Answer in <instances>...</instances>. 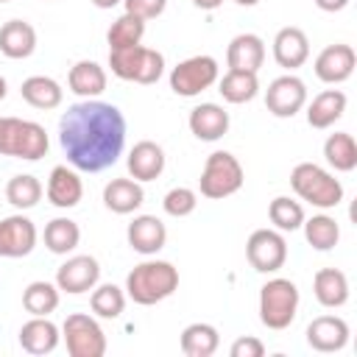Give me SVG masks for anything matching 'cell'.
I'll return each mask as SVG.
<instances>
[{
	"label": "cell",
	"instance_id": "f35d334b",
	"mask_svg": "<svg viewBox=\"0 0 357 357\" xmlns=\"http://www.w3.org/2000/svg\"><path fill=\"white\" fill-rule=\"evenodd\" d=\"M195 206H198V195H195V190H190V187H173V190H167L165 198H162V209H165L170 218H187V215L195 212Z\"/></svg>",
	"mask_w": 357,
	"mask_h": 357
},
{
	"label": "cell",
	"instance_id": "6da1fadb",
	"mask_svg": "<svg viewBox=\"0 0 357 357\" xmlns=\"http://www.w3.org/2000/svg\"><path fill=\"white\" fill-rule=\"evenodd\" d=\"M59 142L75 170L100 173L123 153L126 117L114 103L98 98L78 100L59 120Z\"/></svg>",
	"mask_w": 357,
	"mask_h": 357
},
{
	"label": "cell",
	"instance_id": "484cf974",
	"mask_svg": "<svg viewBox=\"0 0 357 357\" xmlns=\"http://www.w3.org/2000/svg\"><path fill=\"white\" fill-rule=\"evenodd\" d=\"M36 50V31L25 20H8L0 28V53L8 59H28Z\"/></svg>",
	"mask_w": 357,
	"mask_h": 357
},
{
	"label": "cell",
	"instance_id": "2e32d148",
	"mask_svg": "<svg viewBox=\"0 0 357 357\" xmlns=\"http://www.w3.org/2000/svg\"><path fill=\"white\" fill-rule=\"evenodd\" d=\"M126 237H128V245H131L137 254L153 257V254H159V251L165 248V243H167V229H165V223H162L156 215H137V218L128 223Z\"/></svg>",
	"mask_w": 357,
	"mask_h": 357
},
{
	"label": "cell",
	"instance_id": "9c48e42d",
	"mask_svg": "<svg viewBox=\"0 0 357 357\" xmlns=\"http://www.w3.org/2000/svg\"><path fill=\"white\" fill-rule=\"evenodd\" d=\"M220 70L212 56H190L170 70V89L181 98H195L218 81Z\"/></svg>",
	"mask_w": 357,
	"mask_h": 357
},
{
	"label": "cell",
	"instance_id": "ffe728a7",
	"mask_svg": "<svg viewBox=\"0 0 357 357\" xmlns=\"http://www.w3.org/2000/svg\"><path fill=\"white\" fill-rule=\"evenodd\" d=\"M61 340V329L47 315H33L20 329V346L28 354H50Z\"/></svg>",
	"mask_w": 357,
	"mask_h": 357
},
{
	"label": "cell",
	"instance_id": "83f0119b",
	"mask_svg": "<svg viewBox=\"0 0 357 357\" xmlns=\"http://www.w3.org/2000/svg\"><path fill=\"white\" fill-rule=\"evenodd\" d=\"M20 95L33 109H56L61 103V98H64V89L50 75H31V78L22 81Z\"/></svg>",
	"mask_w": 357,
	"mask_h": 357
},
{
	"label": "cell",
	"instance_id": "d4e9b609",
	"mask_svg": "<svg viewBox=\"0 0 357 357\" xmlns=\"http://www.w3.org/2000/svg\"><path fill=\"white\" fill-rule=\"evenodd\" d=\"M67 84H70V92H75L84 100L86 98H98L106 89V70L92 59H81V61H75L70 67Z\"/></svg>",
	"mask_w": 357,
	"mask_h": 357
},
{
	"label": "cell",
	"instance_id": "44dd1931",
	"mask_svg": "<svg viewBox=\"0 0 357 357\" xmlns=\"http://www.w3.org/2000/svg\"><path fill=\"white\" fill-rule=\"evenodd\" d=\"M187 123H190L192 137H198L204 142H215L229 131V112L218 103H198L190 112Z\"/></svg>",
	"mask_w": 357,
	"mask_h": 357
},
{
	"label": "cell",
	"instance_id": "60d3db41",
	"mask_svg": "<svg viewBox=\"0 0 357 357\" xmlns=\"http://www.w3.org/2000/svg\"><path fill=\"white\" fill-rule=\"evenodd\" d=\"M229 354H231V357H262V354H265V343H262L259 337L245 335V337H237V340L231 343Z\"/></svg>",
	"mask_w": 357,
	"mask_h": 357
},
{
	"label": "cell",
	"instance_id": "4dcf8cb0",
	"mask_svg": "<svg viewBox=\"0 0 357 357\" xmlns=\"http://www.w3.org/2000/svg\"><path fill=\"white\" fill-rule=\"evenodd\" d=\"M220 346V335L212 324H190L181 332V351L187 357H212Z\"/></svg>",
	"mask_w": 357,
	"mask_h": 357
},
{
	"label": "cell",
	"instance_id": "5b68a950",
	"mask_svg": "<svg viewBox=\"0 0 357 357\" xmlns=\"http://www.w3.org/2000/svg\"><path fill=\"white\" fill-rule=\"evenodd\" d=\"M109 67L117 78L134 84H156L165 73V56L145 45L109 50Z\"/></svg>",
	"mask_w": 357,
	"mask_h": 357
},
{
	"label": "cell",
	"instance_id": "3957f363",
	"mask_svg": "<svg viewBox=\"0 0 357 357\" xmlns=\"http://www.w3.org/2000/svg\"><path fill=\"white\" fill-rule=\"evenodd\" d=\"M290 187L301 201L318 209H335L343 201V184L315 162H298L290 173Z\"/></svg>",
	"mask_w": 357,
	"mask_h": 357
},
{
	"label": "cell",
	"instance_id": "f546056e",
	"mask_svg": "<svg viewBox=\"0 0 357 357\" xmlns=\"http://www.w3.org/2000/svg\"><path fill=\"white\" fill-rule=\"evenodd\" d=\"M218 92L223 95L226 103H248V100H254L257 92H259L257 73H248V70H229V73L218 81Z\"/></svg>",
	"mask_w": 357,
	"mask_h": 357
},
{
	"label": "cell",
	"instance_id": "8fae6325",
	"mask_svg": "<svg viewBox=\"0 0 357 357\" xmlns=\"http://www.w3.org/2000/svg\"><path fill=\"white\" fill-rule=\"evenodd\" d=\"M304 103H307V84L293 73L273 78L265 89V106L273 117H282V120L296 117L304 109Z\"/></svg>",
	"mask_w": 357,
	"mask_h": 357
},
{
	"label": "cell",
	"instance_id": "d6a6232c",
	"mask_svg": "<svg viewBox=\"0 0 357 357\" xmlns=\"http://www.w3.org/2000/svg\"><path fill=\"white\" fill-rule=\"evenodd\" d=\"M304 237H307V243L315 248V251H332L335 245H337V240H340V226H337V220L332 218V215H312L310 220L304 218Z\"/></svg>",
	"mask_w": 357,
	"mask_h": 357
},
{
	"label": "cell",
	"instance_id": "b9f144b4",
	"mask_svg": "<svg viewBox=\"0 0 357 357\" xmlns=\"http://www.w3.org/2000/svg\"><path fill=\"white\" fill-rule=\"evenodd\" d=\"M315 6H318L321 11L335 14V11H343V8L349 6V0H315Z\"/></svg>",
	"mask_w": 357,
	"mask_h": 357
},
{
	"label": "cell",
	"instance_id": "ba28073f",
	"mask_svg": "<svg viewBox=\"0 0 357 357\" xmlns=\"http://www.w3.org/2000/svg\"><path fill=\"white\" fill-rule=\"evenodd\" d=\"M61 337L70 357H103L106 354V335L92 315L73 312L61 324Z\"/></svg>",
	"mask_w": 357,
	"mask_h": 357
},
{
	"label": "cell",
	"instance_id": "f1b7e54d",
	"mask_svg": "<svg viewBox=\"0 0 357 357\" xmlns=\"http://www.w3.org/2000/svg\"><path fill=\"white\" fill-rule=\"evenodd\" d=\"M324 159L337 173H351L357 167V142L349 131H335L324 142Z\"/></svg>",
	"mask_w": 357,
	"mask_h": 357
},
{
	"label": "cell",
	"instance_id": "d6986e66",
	"mask_svg": "<svg viewBox=\"0 0 357 357\" xmlns=\"http://www.w3.org/2000/svg\"><path fill=\"white\" fill-rule=\"evenodd\" d=\"M126 165H128L131 178H137L139 184H142V181H153V178H159L162 170H165V151H162V145L153 142V139H139V142L128 151Z\"/></svg>",
	"mask_w": 357,
	"mask_h": 357
},
{
	"label": "cell",
	"instance_id": "d590c367",
	"mask_svg": "<svg viewBox=\"0 0 357 357\" xmlns=\"http://www.w3.org/2000/svg\"><path fill=\"white\" fill-rule=\"evenodd\" d=\"M42 198V184L36 176L31 173H20L14 178H8L6 184V201L14 206V209H31L36 206Z\"/></svg>",
	"mask_w": 357,
	"mask_h": 357
},
{
	"label": "cell",
	"instance_id": "5bb4252c",
	"mask_svg": "<svg viewBox=\"0 0 357 357\" xmlns=\"http://www.w3.org/2000/svg\"><path fill=\"white\" fill-rule=\"evenodd\" d=\"M307 343L321 354L340 351L349 343V324L340 315H318L307 326Z\"/></svg>",
	"mask_w": 357,
	"mask_h": 357
},
{
	"label": "cell",
	"instance_id": "7dc6e473",
	"mask_svg": "<svg viewBox=\"0 0 357 357\" xmlns=\"http://www.w3.org/2000/svg\"><path fill=\"white\" fill-rule=\"evenodd\" d=\"M0 3H8V0H0Z\"/></svg>",
	"mask_w": 357,
	"mask_h": 357
},
{
	"label": "cell",
	"instance_id": "cb8c5ba5",
	"mask_svg": "<svg viewBox=\"0 0 357 357\" xmlns=\"http://www.w3.org/2000/svg\"><path fill=\"white\" fill-rule=\"evenodd\" d=\"M312 293H315L321 307L337 310V307H343L349 301V279L337 268H321L312 276Z\"/></svg>",
	"mask_w": 357,
	"mask_h": 357
},
{
	"label": "cell",
	"instance_id": "e575fe53",
	"mask_svg": "<svg viewBox=\"0 0 357 357\" xmlns=\"http://www.w3.org/2000/svg\"><path fill=\"white\" fill-rule=\"evenodd\" d=\"M22 307L31 315H50L59 307V287L56 282H31L22 290Z\"/></svg>",
	"mask_w": 357,
	"mask_h": 357
},
{
	"label": "cell",
	"instance_id": "9a60e30c",
	"mask_svg": "<svg viewBox=\"0 0 357 357\" xmlns=\"http://www.w3.org/2000/svg\"><path fill=\"white\" fill-rule=\"evenodd\" d=\"M354 64H357V56L351 45H340V42L326 45L315 59V75L324 84H343L351 78Z\"/></svg>",
	"mask_w": 357,
	"mask_h": 357
},
{
	"label": "cell",
	"instance_id": "8d00e7d4",
	"mask_svg": "<svg viewBox=\"0 0 357 357\" xmlns=\"http://www.w3.org/2000/svg\"><path fill=\"white\" fill-rule=\"evenodd\" d=\"M142 36H145V20H139V17H134V14H126V11L112 22V28H109V33H106L109 50L139 45Z\"/></svg>",
	"mask_w": 357,
	"mask_h": 357
},
{
	"label": "cell",
	"instance_id": "bcb514c9",
	"mask_svg": "<svg viewBox=\"0 0 357 357\" xmlns=\"http://www.w3.org/2000/svg\"><path fill=\"white\" fill-rule=\"evenodd\" d=\"M234 3H237V6H257L259 0H234Z\"/></svg>",
	"mask_w": 357,
	"mask_h": 357
},
{
	"label": "cell",
	"instance_id": "52a82bcc",
	"mask_svg": "<svg viewBox=\"0 0 357 357\" xmlns=\"http://www.w3.org/2000/svg\"><path fill=\"white\" fill-rule=\"evenodd\" d=\"M243 181H245V173H243V165L237 162V156L229 151H212L204 162L198 187H201L204 198L220 201V198L234 195L243 187Z\"/></svg>",
	"mask_w": 357,
	"mask_h": 357
},
{
	"label": "cell",
	"instance_id": "ac0fdd59",
	"mask_svg": "<svg viewBox=\"0 0 357 357\" xmlns=\"http://www.w3.org/2000/svg\"><path fill=\"white\" fill-rule=\"evenodd\" d=\"M273 59H276L279 67H284L290 73L298 70L310 59V39H307V33L301 28H293V25L282 28L273 36Z\"/></svg>",
	"mask_w": 357,
	"mask_h": 357
},
{
	"label": "cell",
	"instance_id": "1f68e13d",
	"mask_svg": "<svg viewBox=\"0 0 357 357\" xmlns=\"http://www.w3.org/2000/svg\"><path fill=\"white\" fill-rule=\"evenodd\" d=\"M78 243H81V229H78L75 220H70V218H53L45 226V245H47L50 254L64 257V254L75 251Z\"/></svg>",
	"mask_w": 357,
	"mask_h": 357
},
{
	"label": "cell",
	"instance_id": "f6af8a7d",
	"mask_svg": "<svg viewBox=\"0 0 357 357\" xmlns=\"http://www.w3.org/2000/svg\"><path fill=\"white\" fill-rule=\"evenodd\" d=\"M6 95H8V84H6V78L0 75V100H3Z\"/></svg>",
	"mask_w": 357,
	"mask_h": 357
},
{
	"label": "cell",
	"instance_id": "8992f818",
	"mask_svg": "<svg viewBox=\"0 0 357 357\" xmlns=\"http://www.w3.org/2000/svg\"><path fill=\"white\" fill-rule=\"evenodd\" d=\"M298 287L290 279H268L259 287V321L268 329H287L298 312Z\"/></svg>",
	"mask_w": 357,
	"mask_h": 357
},
{
	"label": "cell",
	"instance_id": "ee69618b",
	"mask_svg": "<svg viewBox=\"0 0 357 357\" xmlns=\"http://www.w3.org/2000/svg\"><path fill=\"white\" fill-rule=\"evenodd\" d=\"M117 3H123V0H92V6H98V8H114Z\"/></svg>",
	"mask_w": 357,
	"mask_h": 357
},
{
	"label": "cell",
	"instance_id": "7a4b0ae2",
	"mask_svg": "<svg viewBox=\"0 0 357 357\" xmlns=\"http://www.w3.org/2000/svg\"><path fill=\"white\" fill-rule=\"evenodd\" d=\"M178 287V268L165 259H145L134 265L126 276V293L134 304L151 307L170 298Z\"/></svg>",
	"mask_w": 357,
	"mask_h": 357
},
{
	"label": "cell",
	"instance_id": "4fadbf2b",
	"mask_svg": "<svg viewBox=\"0 0 357 357\" xmlns=\"http://www.w3.org/2000/svg\"><path fill=\"white\" fill-rule=\"evenodd\" d=\"M36 245V226L25 215H8L0 220V257H28Z\"/></svg>",
	"mask_w": 357,
	"mask_h": 357
},
{
	"label": "cell",
	"instance_id": "277c9868",
	"mask_svg": "<svg viewBox=\"0 0 357 357\" xmlns=\"http://www.w3.org/2000/svg\"><path fill=\"white\" fill-rule=\"evenodd\" d=\"M50 139L45 126L20 117H0V156L36 162L47 153Z\"/></svg>",
	"mask_w": 357,
	"mask_h": 357
},
{
	"label": "cell",
	"instance_id": "7c38bea8",
	"mask_svg": "<svg viewBox=\"0 0 357 357\" xmlns=\"http://www.w3.org/2000/svg\"><path fill=\"white\" fill-rule=\"evenodd\" d=\"M100 282V265L95 257L89 254H78V257H70L64 265H59L56 271V287L70 293V296H81V293H89L95 284Z\"/></svg>",
	"mask_w": 357,
	"mask_h": 357
},
{
	"label": "cell",
	"instance_id": "7bdbcfd3",
	"mask_svg": "<svg viewBox=\"0 0 357 357\" xmlns=\"http://www.w3.org/2000/svg\"><path fill=\"white\" fill-rule=\"evenodd\" d=\"M192 6H198V8H204V11H215V8L223 6V0H192Z\"/></svg>",
	"mask_w": 357,
	"mask_h": 357
},
{
	"label": "cell",
	"instance_id": "ab89813d",
	"mask_svg": "<svg viewBox=\"0 0 357 357\" xmlns=\"http://www.w3.org/2000/svg\"><path fill=\"white\" fill-rule=\"evenodd\" d=\"M123 6H126V14H134L148 22L167 8V0H123Z\"/></svg>",
	"mask_w": 357,
	"mask_h": 357
},
{
	"label": "cell",
	"instance_id": "836d02e7",
	"mask_svg": "<svg viewBox=\"0 0 357 357\" xmlns=\"http://www.w3.org/2000/svg\"><path fill=\"white\" fill-rule=\"evenodd\" d=\"M89 307H92V312L98 318H106V321L120 318L123 310H126V293H123V287H117L112 282L95 284L92 287V296H89Z\"/></svg>",
	"mask_w": 357,
	"mask_h": 357
},
{
	"label": "cell",
	"instance_id": "30bf717a",
	"mask_svg": "<svg viewBox=\"0 0 357 357\" xmlns=\"http://www.w3.org/2000/svg\"><path fill=\"white\" fill-rule=\"evenodd\" d=\"M245 259L259 273H276L287 262V243L279 229H257L245 243Z\"/></svg>",
	"mask_w": 357,
	"mask_h": 357
},
{
	"label": "cell",
	"instance_id": "7402d4cb",
	"mask_svg": "<svg viewBox=\"0 0 357 357\" xmlns=\"http://www.w3.org/2000/svg\"><path fill=\"white\" fill-rule=\"evenodd\" d=\"M265 61V42L257 33H237L226 47V64L229 70H248L259 73Z\"/></svg>",
	"mask_w": 357,
	"mask_h": 357
},
{
	"label": "cell",
	"instance_id": "e0dca14e",
	"mask_svg": "<svg viewBox=\"0 0 357 357\" xmlns=\"http://www.w3.org/2000/svg\"><path fill=\"white\" fill-rule=\"evenodd\" d=\"M47 201L59 209H73L78 206V201L84 198V184L81 176L75 173V167L67 165H56L47 176Z\"/></svg>",
	"mask_w": 357,
	"mask_h": 357
},
{
	"label": "cell",
	"instance_id": "74e56055",
	"mask_svg": "<svg viewBox=\"0 0 357 357\" xmlns=\"http://www.w3.org/2000/svg\"><path fill=\"white\" fill-rule=\"evenodd\" d=\"M268 218L279 231H296L304 223V206L287 195H276L268 206Z\"/></svg>",
	"mask_w": 357,
	"mask_h": 357
},
{
	"label": "cell",
	"instance_id": "4316f807",
	"mask_svg": "<svg viewBox=\"0 0 357 357\" xmlns=\"http://www.w3.org/2000/svg\"><path fill=\"white\" fill-rule=\"evenodd\" d=\"M343 112H346V95L340 89H324L307 106V123L312 128H329L343 117Z\"/></svg>",
	"mask_w": 357,
	"mask_h": 357
},
{
	"label": "cell",
	"instance_id": "603a6c76",
	"mask_svg": "<svg viewBox=\"0 0 357 357\" xmlns=\"http://www.w3.org/2000/svg\"><path fill=\"white\" fill-rule=\"evenodd\" d=\"M142 201H145V190L137 178H112L103 187V204L114 215H131L142 206Z\"/></svg>",
	"mask_w": 357,
	"mask_h": 357
}]
</instances>
